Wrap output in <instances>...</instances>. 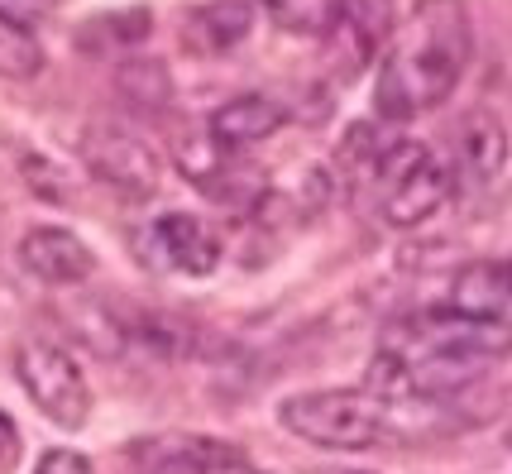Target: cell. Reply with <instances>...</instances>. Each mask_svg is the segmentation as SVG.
Listing matches in <instances>:
<instances>
[{
  "mask_svg": "<svg viewBox=\"0 0 512 474\" xmlns=\"http://www.w3.org/2000/svg\"><path fill=\"white\" fill-rule=\"evenodd\" d=\"M474 58V24L465 0H417L393 29L374 77L379 120H417L455 96Z\"/></svg>",
  "mask_w": 512,
  "mask_h": 474,
  "instance_id": "2",
  "label": "cell"
},
{
  "mask_svg": "<svg viewBox=\"0 0 512 474\" xmlns=\"http://www.w3.org/2000/svg\"><path fill=\"white\" fill-rule=\"evenodd\" d=\"M259 24L254 0H201L182 15V48H192L197 58H225L245 44Z\"/></svg>",
  "mask_w": 512,
  "mask_h": 474,
  "instance_id": "10",
  "label": "cell"
},
{
  "mask_svg": "<svg viewBox=\"0 0 512 474\" xmlns=\"http://www.w3.org/2000/svg\"><path fill=\"white\" fill-rule=\"evenodd\" d=\"M34 474H96L91 470L87 455L67 451V446H53V451L39 455V465H34Z\"/></svg>",
  "mask_w": 512,
  "mask_h": 474,
  "instance_id": "17",
  "label": "cell"
},
{
  "mask_svg": "<svg viewBox=\"0 0 512 474\" xmlns=\"http://www.w3.org/2000/svg\"><path fill=\"white\" fill-rule=\"evenodd\" d=\"M249 474H259V470H249Z\"/></svg>",
  "mask_w": 512,
  "mask_h": 474,
  "instance_id": "21",
  "label": "cell"
},
{
  "mask_svg": "<svg viewBox=\"0 0 512 474\" xmlns=\"http://www.w3.org/2000/svg\"><path fill=\"white\" fill-rule=\"evenodd\" d=\"M345 154L364 178L374 182L379 221L393 230L422 226L455 197L450 163L431 154L422 139H379L369 125H355Z\"/></svg>",
  "mask_w": 512,
  "mask_h": 474,
  "instance_id": "3",
  "label": "cell"
},
{
  "mask_svg": "<svg viewBox=\"0 0 512 474\" xmlns=\"http://www.w3.org/2000/svg\"><path fill=\"white\" fill-rule=\"evenodd\" d=\"M508 163V130L493 111H469L455 125L450 144V178L455 187H489Z\"/></svg>",
  "mask_w": 512,
  "mask_h": 474,
  "instance_id": "8",
  "label": "cell"
},
{
  "mask_svg": "<svg viewBox=\"0 0 512 474\" xmlns=\"http://www.w3.org/2000/svg\"><path fill=\"white\" fill-rule=\"evenodd\" d=\"M512 355V321H479L450 307H426L393 321L369 360V393L388 403H431L474 384Z\"/></svg>",
  "mask_w": 512,
  "mask_h": 474,
  "instance_id": "1",
  "label": "cell"
},
{
  "mask_svg": "<svg viewBox=\"0 0 512 474\" xmlns=\"http://www.w3.org/2000/svg\"><path fill=\"white\" fill-rule=\"evenodd\" d=\"M283 125H288V106H283L278 96H268V91H245V96H230V101H221V106L211 111L206 135L216 139L221 149L240 154V149H254V144L273 139Z\"/></svg>",
  "mask_w": 512,
  "mask_h": 474,
  "instance_id": "11",
  "label": "cell"
},
{
  "mask_svg": "<svg viewBox=\"0 0 512 474\" xmlns=\"http://www.w3.org/2000/svg\"><path fill=\"white\" fill-rule=\"evenodd\" d=\"M402 403H388L369 388H312L278 403V422L321 451H374L398 441Z\"/></svg>",
  "mask_w": 512,
  "mask_h": 474,
  "instance_id": "4",
  "label": "cell"
},
{
  "mask_svg": "<svg viewBox=\"0 0 512 474\" xmlns=\"http://www.w3.org/2000/svg\"><path fill=\"white\" fill-rule=\"evenodd\" d=\"M20 264L39 283H53V288H72V283H87L96 273V254L82 235H72L63 226H34L24 230L20 240Z\"/></svg>",
  "mask_w": 512,
  "mask_h": 474,
  "instance_id": "9",
  "label": "cell"
},
{
  "mask_svg": "<svg viewBox=\"0 0 512 474\" xmlns=\"http://www.w3.org/2000/svg\"><path fill=\"white\" fill-rule=\"evenodd\" d=\"M44 68V48L39 39L20 29V24L0 20V77H10V82H24V77H34V72Z\"/></svg>",
  "mask_w": 512,
  "mask_h": 474,
  "instance_id": "15",
  "label": "cell"
},
{
  "mask_svg": "<svg viewBox=\"0 0 512 474\" xmlns=\"http://www.w3.org/2000/svg\"><path fill=\"white\" fill-rule=\"evenodd\" d=\"M20 460V427H15V417L0 407V470H10Z\"/></svg>",
  "mask_w": 512,
  "mask_h": 474,
  "instance_id": "19",
  "label": "cell"
},
{
  "mask_svg": "<svg viewBox=\"0 0 512 474\" xmlns=\"http://www.w3.org/2000/svg\"><path fill=\"white\" fill-rule=\"evenodd\" d=\"M134 249L144 264L168 273H187V278H206V273L221 269V235L216 226H206L201 216L187 211H163L149 226L134 235Z\"/></svg>",
  "mask_w": 512,
  "mask_h": 474,
  "instance_id": "7",
  "label": "cell"
},
{
  "mask_svg": "<svg viewBox=\"0 0 512 474\" xmlns=\"http://www.w3.org/2000/svg\"><path fill=\"white\" fill-rule=\"evenodd\" d=\"M503 441H508V451H512V427H508V436H503Z\"/></svg>",
  "mask_w": 512,
  "mask_h": 474,
  "instance_id": "20",
  "label": "cell"
},
{
  "mask_svg": "<svg viewBox=\"0 0 512 474\" xmlns=\"http://www.w3.org/2000/svg\"><path fill=\"white\" fill-rule=\"evenodd\" d=\"M24 173H29V187H34L39 197H53V202H63V187H58V168H48L44 158H24Z\"/></svg>",
  "mask_w": 512,
  "mask_h": 474,
  "instance_id": "18",
  "label": "cell"
},
{
  "mask_svg": "<svg viewBox=\"0 0 512 474\" xmlns=\"http://www.w3.org/2000/svg\"><path fill=\"white\" fill-rule=\"evenodd\" d=\"M508 264H512V259H508Z\"/></svg>",
  "mask_w": 512,
  "mask_h": 474,
  "instance_id": "22",
  "label": "cell"
},
{
  "mask_svg": "<svg viewBox=\"0 0 512 474\" xmlns=\"http://www.w3.org/2000/svg\"><path fill=\"white\" fill-rule=\"evenodd\" d=\"M115 91L130 101L134 111H163L173 101V82H168V68L158 58H125L115 68Z\"/></svg>",
  "mask_w": 512,
  "mask_h": 474,
  "instance_id": "14",
  "label": "cell"
},
{
  "mask_svg": "<svg viewBox=\"0 0 512 474\" xmlns=\"http://www.w3.org/2000/svg\"><path fill=\"white\" fill-rule=\"evenodd\" d=\"M268 20L288 34H302V39H331L335 24H340V0H254Z\"/></svg>",
  "mask_w": 512,
  "mask_h": 474,
  "instance_id": "13",
  "label": "cell"
},
{
  "mask_svg": "<svg viewBox=\"0 0 512 474\" xmlns=\"http://www.w3.org/2000/svg\"><path fill=\"white\" fill-rule=\"evenodd\" d=\"M450 312L479 321H508L512 312V264L508 259H474L450 278Z\"/></svg>",
  "mask_w": 512,
  "mask_h": 474,
  "instance_id": "12",
  "label": "cell"
},
{
  "mask_svg": "<svg viewBox=\"0 0 512 474\" xmlns=\"http://www.w3.org/2000/svg\"><path fill=\"white\" fill-rule=\"evenodd\" d=\"M77 149H82V163H87L91 178L125 192V197H149L163 178V163H158L154 149L139 135H130L125 125H111V120L87 125Z\"/></svg>",
  "mask_w": 512,
  "mask_h": 474,
  "instance_id": "6",
  "label": "cell"
},
{
  "mask_svg": "<svg viewBox=\"0 0 512 474\" xmlns=\"http://www.w3.org/2000/svg\"><path fill=\"white\" fill-rule=\"evenodd\" d=\"M15 379H20L29 403L39 407L53 427H63V431L87 427V417H91L87 374L77 369V360L67 355L63 345L39 340V336L20 340V350H15Z\"/></svg>",
  "mask_w": 512,
  "mask_h": 474,
  "instance_id": "5",
  "label": "cell"
},
{
  "mask_svg": "<svg viewBox=\"0 0 512 474\" xmlns=\"http://www.w3.org/2000/svg\"><path fill=\"white\" fill-rule=\"evenodd\" d=\"M149 29H154V15L144 5H134V10H115V15L87 20V39L91 34H106L111 44H139V39H149Z\"/></svg>",
  "mask_w": 512,
  "mask_h": 474,
  "instance_id": "16",
  "label": "cell"
}]
</instances>
